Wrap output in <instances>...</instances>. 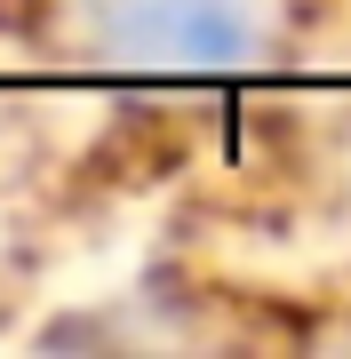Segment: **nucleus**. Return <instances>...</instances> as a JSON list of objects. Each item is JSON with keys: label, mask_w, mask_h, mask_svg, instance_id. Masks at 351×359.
Listing matches in <instances>:
<instances>
[{"label": "nucleus", "mask_w": 351, "mask_h": 359, "mask_svg": "<svg viewBox=\"0 0 351 359\" xmlns=\"http://www.w3.org/2000/svg\"><path fill=\"white\" fill-rule=\"evenodd\" d=\"M80 40L120 72H247L272 56V0H80Z\"/></svg>", "instance_id": "f257e3e1"}]
</instances>
